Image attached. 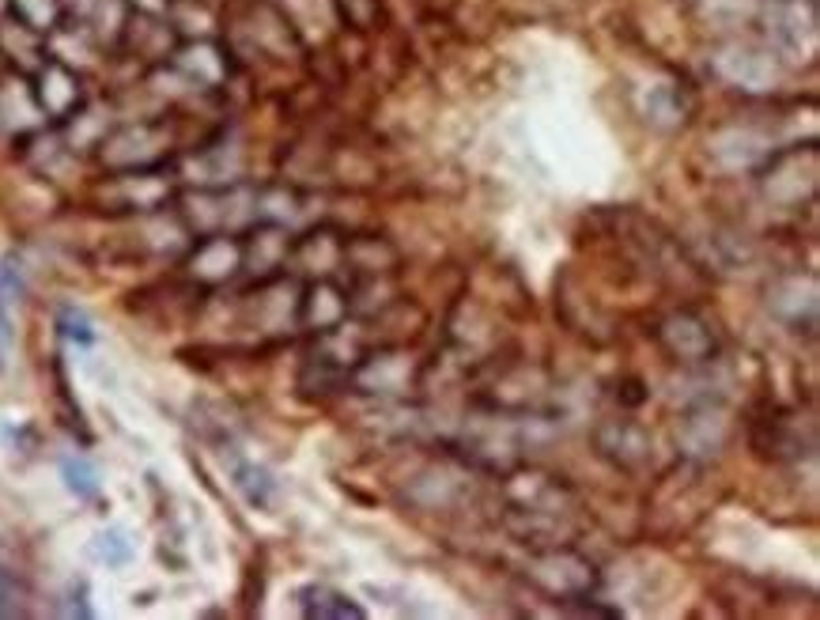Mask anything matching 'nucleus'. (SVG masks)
<instances>
[{
  "label": "nucleus",
  "mask_w": 820,
  "mask_h": 620,
  "mask_svg": "<svg viewBox=\"0 0 820 620\" xmlns=\"http://www.w3.org/2000/svg\"><path fill=\"white\" fill-rule=\"evenodd\" d=\"M170 151H175V129L167 122H136L102 140L99 159L110 171H151V167H167Z\"/></svg>",
  "instance_id": "nucleus-1"
},
{
  "label": "nucleus",
  "mask_w": 820,
  "mask_h": 620,
  "mask_svg": "<svg viewBox=\"0 0 820 620\" xmlns=\"http://www.w3.org/2000/svg\"><path fill=\"white\" fill-rule=\"evenodd\" d=\"M246 273V239L243 232H216L201 235L198 246L186 258V277L198 280L204 288L231 284L235 277Z\"/></svg>",
  "instance_id": "nucleus-2"
},
{
  "label": "nucleus",
  "mask_w": 820,
  "mask_h": 620,
  "mask_svg": "<svg viewBox=\"0 0 820 620\" xmlns=\"http://www.w3.org/2000/svg\"><path fill=\"white\" fill-rule=\"evenodd\" d=\"M31 99L38 103V110L49 122H68V117H76V110L83 106V83L65 61L46 57V61L31 72Z\"/></svg>",
  "instance_id": "nucleus-3"
},
{
  "label": "nucleus",
  "mask_w": 820,
  "mask_h": 620,
  "mask_svg": "<svg viewBox=\"0 0 820 620\" xmlns=\"http://www.w3.org/2000/svg\"><path fill=\"white\" fill-rule=\"evenodd\" d=\"M170 57H175V69L198 88H220L231 76V61L216 42H186V46H175Z\"/></svg>",
  "instance_id": "nucleus-4"
},
{
  "label": "nucleus",
  "mask_w": 820,
  "mask_h": 620,
  "mask_svg": "<svg viewBox=\"0 0 820 620\" xmlns=\"http://www.w3.org/2000/svg\"><path fill=\"white\" fill-rule=\"evenodd\" d=\"M0 54L15 65L20 72H34L42 61H46V49H42V35L34 27H27L23 20H15L12 12L0 15Z\"/></svg>",
  "instance_id": "nucleus-5"
},
{
  "label": "nucleus",
  "mask_w": 820,
  "mask_h": 620,
  "mask_svg": "<svg viewBox=\"0 0 820 620\" xmlns=\"http://www.w3.org/2000/svg\"><path fill=\"white\" fill-rule=\"evenodd\" d=\"M299 609H303L306 617H318V620H363L367 609L356 606V598H348L345 590H337V586H326V583H311L299 590Z\"/></svg>",
  "instance_id": "nucleus-6"
},
{
  "label": "nucleus",
  "mask_w": 820,
  "mask_h": 620,
  "mask_svg": "<svg viewBox=\"0 0 820 620\" xmlns=\"http://www.w3.org/2000/svg\"><path fill=\"white\" fill-rule=\"evenodd\" d=\"M8 12H12L15 20L27 23V27L38 31V35L57 31L65 23L61 0H8Z\"/></svg>",
  "instance_id": "nucleus-7"
},
{
  "label": "nucleus",
  "mask_w": 820,
  "mask_h": 620,
  "mask_svg": "<svg viewBox=\"0 0 820 620\" xmlns=\"http://www.w3.org/2000/svg\"><path fill=\"white\" fill-rule=\"evenodd\" d=\"M61 477L68 484V492H76L80 499L99 496V477H96V470L83 462V458H65V462H61Z\"/></svg>",
  "instance_id": "nucleus-8"
},
{
  "label": "nucleus",
  "mask_w": 820,
  "mask_h": 620,
  "mask_svg": "<svg viewBox=\"0 0 820 620\" xmlns=\"http://www.w3.org/2000/svg\"><path fill=\"white\" fill-rule=\"evenodd\" d=\"M23 579L8 564H0V617H20L23 613Z\"/></svg>",
  "instance_id": "nucleus-9"
},
{
  "label": "nucleus",
  "mask_w": 820,
  "mask_h": 620,
  "mask_svg": "<svg viewBox=\"0 0 820 620\" xmlns=\"http://www.w3.org/2000/svg\"><path fill=\"white\" fill-rule=\"evenodd\" d=\"M20 292H23L20 261L8 258L4 266H0V314H4V307H12V303H20Z\"/></svg>",
  "instance_id": "nucleus-10"
},
{
  "label": "nucleus",
  "mask_w": 820,
  "mask_h": 620,
  "mask_svg": "<svg viewBox=\"0 0 820 620\" xmlns=\"http://www.w3.org/2000/svg\"><path fill=\"white\" fill-rule=\"evenodd\" d=\"M61 334H65V337H76L80 345H91V341H96V334H91V322L83 318L80 311H72V307H65V311H61Z\"/></svg>",
  "instance_id": "nucleus-11"
},
{
  "label": "nucleus",
  "mask_w": 820,
  "mask_h": 620,
  "mask_svg": "<svg viewBox=\"0 0 820 620\" xmlns=\"http://www.w3.org/2000/svg\"><path fill=\"white\" fill-rule=\"evenodd\" d=\"M8 12V0H0V15H4Z\"/></svg>",
  "instance_id": "nucleus-12"
}]
</instances>
